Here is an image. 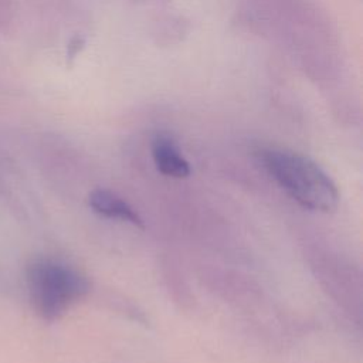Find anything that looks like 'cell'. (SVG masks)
<instances>
[{
  "instance_id": "obj_2",
  "label": "cell",
  "mask_w": 363,
  "mask_h": 363,
  "mask_svg": "<svg viewBox=\"0 0 363 363\" xmlns=\"http://www.w3.org/2000/svg\"><path fill=\"white\" fill-rule=\"evenodd\" d=\"M88 278L77 268L50 258L37 259L27 269V289L34 311L55 320L89 292Z\"/></svg>"
},
{
  "instance_id": "obj_4",
  "label": "cell",
  "mask_w": 363,
  "mask_h": 363,
  "mask_svg": "<svg viewBox=\"0 0 363 363\" xmlns=\"http://www.w3.org/2000/svg\"><path fill=\"white\" fill-rule=\"evenodd\" d=\"M88 204L95 213L104 217L126 221L140 228L143 227V220L138 211L122 197L106 189L92 190L88 196Z\"/></svg>"
},
{
  "instance_id": "obj_3",
  "label": "cell",
  "mask_w": 363,
  "mask_h": 363,
  "mask_svg": "<svg viewBox=\"0 0 363 363\" xmlns=\"http://www.w3.org/2000/svg\"><path fill=\"white\" fill-rule=\"evenodd\" d=\"M152 157L156 169L164 176L183 179L190 174V164L177 145L167 135H157L152 140Z\"/></svg>"
},
{
  "instance_id": "obj_1",
  "label": "cell",
  "mask_w": 363,
  "mask_h": 363,
  "mask_svg": "<svg viewBox=\"0 0 363 363\" xmlns=\"http://www.w3.org/2000/svg\"><path fill=\"white\" fill-rule=\"evenodd\" d=\"M258 159L268 174L305 208L323 213L336 208V184L313 160L282 149H261Z\"/></svg>"
}]
</instances>
